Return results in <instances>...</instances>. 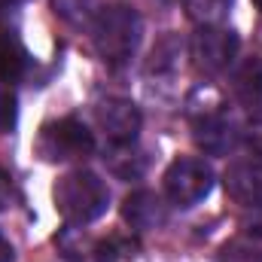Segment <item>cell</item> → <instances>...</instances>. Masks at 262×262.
<instances>
[{
	"label": "cell",
	"instance_id": "obj_22",
	"mask_svg": "<svg viewBox=\"0 0 262 262\" xmlns=\"http://www.w3.org/2000/svg\"><path fill=\"white\" fill-rule=\"evenodd\" d=\"M244 229H247L250 235H262V207H253V216L244 223Z\"/></svg>",
	"mask_w": 262,
	"mask_h": 262
},
{
	"label": "cell",
	"instance_id": "obj_9",
	"mask_svg": "<svg viewBox=\"0 0 262 262\" xmlns=\"http://www.w3.org/2000/svg\"><path fill=\"white\" fill-rule=\"evenodd\" d=\"M226 192L244 207H262V159H241L226 168Z\"/></svg>",
	"mask_w": 262,
	"mask_h": 262
},
{
	"label": "cell",
	"instance_id": "obj_24",
	"mask_svg": "<svg viewBox=\"0 0 262 262\" xmlns=\"http://www.w3.org/2000/svg\"><path fill=\"white\" fill-rule=\"evenodd\" d=\"M3 6H18V3H28V0H0Z\"/></svg>",
	"mask_w": 262,
	"mask_h": 262
},
{
	"label": "cell",
	"instance_id": "obj_20",
	"mask_svg": "<svg viewBox=\"0 0 262 262\" xmlns=\"http://www.w3.org/2000/svg\"><path fill=\"white\" fill-rule=\"evenodd\" d=\"M18 122V98L12 89H3L0 85V131L9 134Z\"/></svg>",
	"mask_w": 262,
	"mask_h": 262
},
{
	"label": "cell",
	"instance_id": "obj_10",
	"mask_svg": "<svg viewBox=\"0 0 262 262\" xmlns=\"http://www.w3.org/2000/svg\"><path fill=\"white\" fill-rule=\"evenodd\" d=\"M122 220L128 223L134 232H152L165 226L168 220V204L165 198L152 189H134L122 201Z\"/></svg>",
	"mask_w": 262,
	"mask_h": 262
},
{
	"label": "cell",
	"instance_id": "obj_16",
	"mask_svg": "<svg viewBox=\"0 0 262 262\" xmlns=\"http://www.w3.org/2000/svg\"><path fill=\"white\" fill-rule=\"evenodd\" d=\"M180 52H183V43H180L177 37H165V40H159L156 49H152V55H149L146 73H156V76H162V73H174L177 64H180Z\"/></svg>",
	"mask_w": 262,
	"mask_h": 262
},
{
	"label": "cell",
	"instance_id": "obj_11",
	"mask_svg": "<svg viewBox=\"0 0 262 262\" xmlns=\"http://www.w3.org/2000/svg\"><path fill=\"white\" fill-rule=\"evenodd\" d=\"M104 165L113 177L119 180H140L146 174V152L134 143H110V149H104Z\"/></svg>",
	"mask_w": 262,
	"mask_h": 262
},
{
	"label": "cell",
	"instance_id": "obj_6",
	"mask_svg": "<svg viewBox=\"0 0 262 262\" xmlns=\"http://www.w3.org/2000/svg\"><path fill=\"white\" fill-rule=\"evenodd\" d=\"M238 37L229 31V28H198L192 34V43H189V55L201 73L207 76H216V73H226L229 67L235 64V55H238Z\"/></svg>",
	"mask_w": 262,
	"mask_h": 262
},
{
	"label": "cell",
	"instance_id": "obj_25",
	"mask_svg": "<svg viewBox=\"0 0 262 262\" xmlns=\"http://www.w3.org/2000/svg\"><path fill=\"white\" fill-rule=\"evenodd\" d=\"M253 6H256V9H259V15H262V0H253Z\"/></svg>",
	"mask_w": 262,
	"mask_h": 262
},
{
	"label": "cell",
	"instance_id": "obj_8",
	"mask_svg": "<svg viewBox=\"0 0 262 262\" xmlns=\"http://www.w3.org/2000/svg\"><path fill=\"white\" fill-rule=\"evenodd\" d=\"M192 128H195L192 137H195L198 149L207 152V156H229V152L238 146V140H241V128H238L235 119L226 116L223 110L192 119Z\"/></svg>",
	"mask_w": 262,
	"mask_h": 262
},
{
	"label": "cell",
	"instance_id": "obj_4",
	"mask_svg": "<svg viewBox=\"0 0 262 262\" xmlns=\"http://www.w3.org/2000/svg\"><path fill=\"white\" fill-rule=\"evenodd\" d=\"M37 152L46 162H73V159H85L95 152V134L89 131L85 122H79L76 116L55 119L49 125H43L40 140H37Z\"/></svg>",
	"mask_w": 262,
	"mask_h": 262
},
{
	"label": "cell",
	"instance_id": "obj_3",
	"mask_svg": "<svg viewBox=\"0 0 262 262\" xmlns=\"http://www.w3.org/2000/svg\"><path fill=\"white\" fill-rule=\"evenodd\" d=\"M64 262H128L137 256V244L128 238H92L79 232V226H67L55 238Z\"/></svg>",
	"mask_w": 262,
	"mask_h": 262
},
{
	"label": "cell",
	"instance_id": "obj_5",
	"mask_svg": "<svg viewBox=\"0 0 262 262\" xmlns=\"http://www.w3.org/2000/svg\"><path fill=\"white\" fill-rule=\"evenodd\" d=\"M213 189V171L204 159H174L165 171V195L177 207H195L198 201L210 195Z\"/></svg>",
	"mask_w": 262,
	"mask_h": 262
},
{
	"label": "cell",
	"instance_id": "obj_18",
	"mask_svg": "<svg viewBox=\"0 0 262 262\" xmlns=\"http://www.w3.org/2000/svg\"><path fill=\"white\" fill-rule=\"evenodd\" d=\"M220 262H262V250L250 241H229L220 247Z\"/></svg>",
	"mask_w": 262,
	"mask_h": 262
},
{
	"label": "cell",
	"instance_id": "obj_23",
	"mask_svg": "<svg viewBox=\"0 0 262 262\" xmlns=\"http://www.w3.org/2000/svg\"><path fill=\"white\" fill-rule=\"evenodd\" d=\"M0 262H15V250H12V244L3 238V232H0Z\"/></svg>",
	"mask_w": 262,
	"mask_h": 262
},
{
	"label": "cell",
	"instance_id": "obj_13",
	"mask_svg": "<svg viewBox=\"0 0 262 262\" xmlns=\"http://www.w3.org/2000/svg\"><path fill=\"white\" fill-rule=\"evenodd\" d=\"M28 49L15 31H0V82H18L28 73Z\"/></svg>",
	"mask_w": 262,
	"mask_h": 262
},
{
	"label": "cell",
	"instance_id": "obj_19",
	"mask_svg": "<svg viewBox=\"0 0 262 262\" xmlns=\"http://www.w3.org/2000/svg\"><path fill=\"white\" fill-rule=\"evenodd\" d=\"M241 140L247 143V149L262 159V104L259 107H250V116H247V125L241 131Z\"/></svg>",
	"mask_w": 262,
	"mask_h": 262
},
{
	"label": "cell",
	"instance_id": "obj_17",
	"mask_svg": "<svg viewBox=\"0 0 262 262\" xmlns=\"http://www.w3.org/2000/svg\"><path fill=\"white\" fill-rule=\"evenodd\" d=\"M216 110H223V101H220V95L210 85H198L195 92L189 95V101H186V113L192 119L207 116V113H216Z\"/></svg>",
	"mask_w": 262,
	"mask_h": 262
},
{
	"label": "cell",
	"instance_id": "obj_7",
	"mask_svg": "<svg viewBox=\"0 0 262 262\" xmlns=\"http://www.w3.org/2000/svg\"><path fill=\"white\" fill-rule=\"evenodd\" d=\"M95 116H98V125L107 134L110 143H134L140 125H143V116L137 110V104H131L125 98H107L95 107Z\"/></svg>",
	"mask_w": 262,
	"mask_h": 262
},
{
	"label": "cell",
	"instance_id": "obj_1",
	"mask_svg": "<svg viewBox=\"0 0 262 262\" xmlns=\"http://www.w3.org/2000/svg\"><path fill=\"white\" fill-rule=\"evenodd\" d=\"M52 198H55V210L61 213L67 226H89L101 220L110 207L107 183L95 171H85V168L67 171L64 177H58Z\"/></svg>",
	"mask_w": 262,
	"mask_h": 262
},
{
	"label": "cell",
	"instance_id": "obj_14",
	"mask_svg": "<svg viewBox=\"0 0 262 262\" xmlns=\"http://www.w3.org/2000/svg\"><path fill=\"white\" fill-rule=\"evenodd\" d=\"M183 9L198 28H220L232 12V0H183Z\"/></svg>",
	"mask_w": 262,
	"mask_h": 262
},
{
	"label": "cell",
	"instance_id": "obj_2",
	"mask_svg": "<svg viewBox=\"0 0 262 262\" xmlns=\"http://www.w3.org/2000/svg\"><path fill=\"white\" fill-rule=\"evenodd\" d=\"M143 21L131 6H104L92 25V43L101 61L110 67L128 64L140 46Z\"/></svg>",
	"mask_w": 262,
	"mask_h": 262
},
{
	"label": "cell",
	"instance_id": "obj_12",
	"mask_svg": "<svg viewBox=\"0 0 262 262\" xmlns=\"http://www.w3.org/2000/svg\"><path fill=\"white\" fill-rule=\"evenodd\" d=\"M232 92L241 104L259 107L262 104V58H244L232 73Z\"/></svg>",
	"mask_w": 262,
	"mask_h": 262
},
{
	"label": "cell",
	"instance_id": "obj_15",
	"mask_svg": "<svg viewBox=\"0 0 262 262\" xmlns=\"http://www.w3.org/2000/svg\"><path fill=\"white\" fill-rule=\"evenodd\" d=\"M52 6H55V12L64 18L67 25H73V28H89V31H92L98 12L104 9L101 0H52Z\"/></svg>",
	"mask_w": 262,
	"mask_h": 262
},
{
	"label": "cell",
	"instance_id": "obj_21",
	"mask_svg": "<svg viewBox=\"0 0 262 262\" xmlns=\"http://www.w3.org/2000/svg\"><path fill=\"white\" fill-rule=\"evenodd\" d=\"M15 198V189H12V177L0 168V210H6Z\"/></svg>",
	"mask_w": 262,
	"mask_h": 262
}]
</instances>
